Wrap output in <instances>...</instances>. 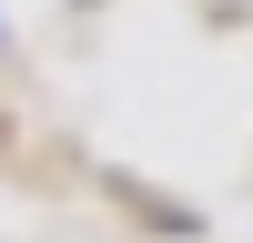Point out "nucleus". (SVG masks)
Segmentation results:
<instances>
[]
</instances>
